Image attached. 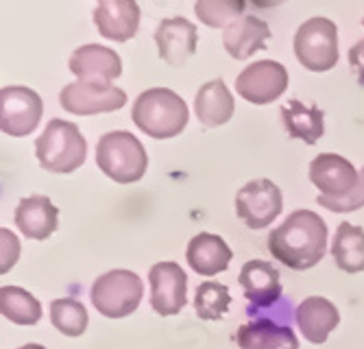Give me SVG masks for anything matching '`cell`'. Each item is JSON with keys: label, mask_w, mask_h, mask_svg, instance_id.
<instances>
[{"label": "cell", "mask_w": 364, "mask_h": 349, "mask_svg": "<svg viewBox=\"0 0 364 349\" xmlns=\"http://www.w3.org/2000/svg\"><path fill=\"white\" fill-rule=\"evenodd\" d=\"M269 251L273 258L292 271H308L316 267L327 251L325 220L310 212H292L269 236Z\"/></svg>", "instance_id": "1"}, {"label": "cell", "mask_w": 364, "mask_h": 349, "mask_svg": "<svg viewBox=\"0 0 364 349\" xmlns=\"http://www.w3.org/2000/svg\"><path fill=\"white\" fill-rule=\"evenodd\" d=\"M131 118L142 134L155 140H166L186 129L190 112L177 92L168 87H151L136 99Z\"/></svg>", "instance_id": "2"}, {"label": "cell", "mask_w": 364, "mask_h": 349, "mask_svg": "<svg viewBox=\"0 0 364 349\" xmlns=\"http://www.w3.org/2000/svg\"><path fill=\"white\" fill-rule=\"evenodd\" d=\"M87 144L75 122L53 118L36 142L40 166L48 173L68 175L83 166Z\"/></svg>", "instance_id": "3"}, {"label": "cell", "mask_w": 364, "mask_h": 349, "mask_svg": "<svg viewBox=\"0 0 364 349\" xmlns=\"http://www.w3.org/2000/svg\"><path fill=\"white\" fill-rule=\"evenodd\" d=\"M96 164L116 183H136L149 168V155L134 134L109 131L96 144Z\"/></svg>", "instance_id": "4"}, {"label": "cell", "mask_w": 364, "mask_h": 349, "mask_svg": "<svg viewBox=\"0 0 364 349\" xmlns=\"http://www.w3.org/2000/svg\"><path fill=\"white\" fill-rule=\"evenodd\" d=\"M144 295L142 279L127 269L109 271L92 284V304L107 319H124L136 312Z\"/></svg>", "instance_id": "5"}, {"label": "cell", "mask_w": 364, "mask_h": 349, "mask_svg": "<svg viewBox=\"0 0 364 349\" xmlns=\"http://www.w3.org/2000/svg\"><path fill=\"white\" fill-rule=\"evenodd\" d=\"M294 55L310 73H327L338 63V28L323 16L306 20L294 36Z\"/></svg>", "instance_id": "6"}, {"label": "cell", "mask_w": 364, "mask_h": 349, "mask_svg": "<svg viewBox=\"0 0 364 349\" xmlns=\"http://www.w3.org/2000/svg\"><path fill=\"white\" fill-rule=\"evenodd\" d=\"M42 97L31 87L7 85L0 90V129L7 136L24 138L38 129L42 120Z\"/></svg>", "instance_id": "7"}, {"label": "cell", "mask_w": 364, "mask_h": 349, "mask_svg": "<svg viewBox=\"0 0 364 349\" xmlns=\"http://www.w3.org/2000/svg\"><path fill=\"white\" fill-rule=\"evenodd\" d=\"M59 103L70 114L94 116V114H107V112L122 109L127 105V94L114 83L75 81L61 90Z\"/></svg>", "instance_id": "8"}, {"label": "cell", "mask_w": 364, "mask_h": 349, "mask_svg": "<svg viewBox=\"0 0 364 349\" xmlns=\"http://www.w3.org/2000/svg\"><path fill=\"white\" fill-rule=\"evenodd\" d=\"M282 190L271 179H253L236 195V212L249 230H264L282 214Z\"/></svg>", "instance_id": "9"}, {"label": "cell", "mask_w": 364, "mask_h": 349, "mask_svg": "<svg viewBox=\"0 0 364 349\" xmlns=\"http://www.w3.org/2000/svg\"><path fill=\"white\" fill-rule=\"evenodd\" d=\"M288 87V70L279 61L262 59L247 66L236 79V92L253 105L277 101Z\"/></svg>", "instance_id": "10"}, {"label": "cell", "mask_w": 364, "mask_h": 349, "mask_svg": "<svg viewBox=\"0 0 364 349\" xmlns=\"http://www.w3.org/2000/svg\"><path fill=\"white\" fill-rule=\"evenodd\" d=\"M151 306L161 316L179 314L186 306L188 277L177 262H157L149 271Z\"/></svg>", "instance_id": "11"}, {"label": "cell", "mask_w": 364, "mask_h": 349, "mask_svg": "<svg viewBox=\"0 0 364 349\" xmlns=\"http://www.w3.org/2000/svg\"><path fill=\"white\" fill-rule=\"evenodd\" d=\"M310 181L323 197L341 199L351 195L360 183V173L353 164L336 153H321L310 164Z\"/></svg>", "instance_id": "12"}, {"label": "cell", "mask_w": 364, "mask_h": 349, "mask_svg": "<svg viewBox=\"0 0 364 349\" xmlns=\"http://www.w3.org/2000/svg\"><path fill=\"white\" fill-rule=\"evenodd\" d=\"M155 42L161 61H166L173 68H181L196 50L198 31L186 18H168L159 22L155 31Z\"/></svg>", "instance_id": "13"}, {"label": "cell", "mask_w": 364, "mask_h": 349, "mask_svg": "<svg viewBox=\"0 0 364 349\" xmlns=\"http://www.w3.org/2000/svg\"><path fill=\"white\" fill-rule=\"evenodd\" d=\"M98 33L114 42L136 38L140 26V7L136 0H98L94 9Z\"/></svg>", "instance_id": "14"}, {"label": "cell", "mask_w": 364, "mask_h": 349, "mask_svg": "<svg viewBox=\"0 0 364 349\" xmlns=\"http://www.w3.org/2000/svg\"><path fill=\"white\" fill-rule=\"evenodd\" d=\"M238 281L253 308H273L282 301L279 271L267 260H249L242 267Z\"/></svg>", "instance_id": "15"}, {"label": "cell", "mask_w": 364, "mask_h": 349, "mask_svg": "<svg viewBox=\"0 0 364 349\" xmlns=\"http://www.w3.org/2000/svg\"><path fill=\"white\" fill-rule=\"evenodd\" d=\"M70 73L79 77V81L92 83H112L122 75V61L118 53L107 46L85 44L77 48L70 57Z\"/></svg>", "instance_id": "16"}, {"label": "cell", "mask_w": 364, "mask_h": 349, "mask_svg": "<svg viewBox=\"0 0 364 349\" xmlns=\"http://www.w3.org/2000/svg\"><path fill=\"white\" fill-rule=\"evenodd\" d=\"M269 40H271V26L255 16H242L227 24L223 31L225 50L238 61L249 59L257 50H264Z\"/></svg>", "instance_id": "17"}, {"label": "cell", "mask_w": 364, "mask_h": 349, "mask_svg": "<svg viewBox=\"0 0 364 349\" xmlns=\"http://www.w3.org/2000/svg\"><path fill=\"white\" fill-rule=\"evenodd\" d=\"M294 321L299 326L306 340L323 345L341 323L338 308L325 297H308L294 312Z\"/></svg>", "instance_id": "18"}, {"label": "cell", "mask_w": 364, "mask_h": 349, "mask_svg": "<svg viewBox=\"0 0 364 349\" xmlns=\"http://www.w3.org/2000/svg\"><path fill=\"white\" fill-rule=\"evenodd\" d=\"M238 349H299L290 326L275 323L267 316H257L255 321H249L238 328L236 332Z\"/></svg>", "instance_id": "19"}, {"label": "cell", "mask_w": 364, "mask_h": 349, "mask_svg": "<svg viewBox=\"0 0 364 349\" xmlns=\"http://www.w3.org/2000/svg\"><path fill=\"white\" fill-rule=\"evenodd\" d=\"M231 258H234V251L229 249V245L216 236V234H196L190 242H188V251H186V260L192 267L194 273L212 277L216 273L227 271Z\"/></svg>", "instance_id": "20"}, {"label": "cell", "mask_w": 364, "mask_h": 349, "mask_svg": "<svg viewBox=\"0 0 364 349\" xmlns=\"http://www.w3.org/2000/svg\"><path fill=\"white\" fill-rule=\"evenodd\" d=\"M59 223V210L50 203L48 197H26L16 208L18 230L33 240H46Z\"/></svg>", "instance_id": "21"}, {"label": "cell", "mask_w": 364, "mask_h": 349, "mask_svg": "<svg viewBox=\"0 0 364 349\" xmlns=\"http://www.w3.org/2000/svg\"><path fill=\"white\" fill-rule=\"evenodd\" d=\"M234 109H236L234 97H231V92L227 90L223 79H214L201 85V90L196 92L194 112L198 122L208 127V129L229 122L231 116H234Z\"/></svg>", "instance_id": "22"}, {"label": "cell", "mask_w": 364, "mask_h": 349, "mask_svg": "<svg viewBox=\"0 0 364 349\" xmlns=\"http://www.w3.org/2000/svg\"><path fill=\"white\" fill-rule=\"evenodd\" d=\"M282 120L290 138L304 140L306 144H316L325 134V114L316 105H306L301 101H288L282 107Z\"/></svg>", "instance_id": "23"}, {"label": "cell", "mask_w": 364, "mask_h": 349, "mask_svg": "<svg viewBox=\"0 0 364 349\" xmlns=\"http://www.w3.org/2000/svg\"><path fill=\"white\" fill-rule=\"evenodd\" d=\"M336 267L345 273L364 271V230L351 223H341L332 242Z\"/></svg>", "instance_id": "24"}, {"label": "cell", "mask_w": 364, "mask_h": 349, "mask_svg": "<svg viewBox=\"0 0 364 349\" xmlns=\"http://www.w3.org/2000/svg\"><path fill=\"white\" fill-rule=\"evenodd\" d=\"M0 312L16 326H36L42 319V306L20 286L0 289Z\"/></svg>", "instance_id": "25"}, {"label": "cell", "mask_w": 364, "mask_h": 349, "mask_svg": "<svg viewBox=\"0 0 364 349\" xmlns=\"http://www.w3.org/2000/svg\"><path fill=\"white\" fill-rule=\"evenodd\" d=\"M231 306V295L225 284L205 281L196 289L194 295V310L205 321H220Z\"/></svg>", "instance_id": "26"}, {"label": "cell", "mask_w": 364, "mask_h": 349, "mask_svg": "<svg viewBox=\"0 0 364 349\" xmlns=\"http://www.w3.org/2000/svg\"><path fill=\"white\" fill-rule=\"evenodd\" d=\"M50 321L63 336H81L87 328V310L75 299H55L50 304Z\"/></svg>", "instance_id": "27"}, {"label": "cell", "mask_w": 364, "mask_h": 349, "mask_svg": "<svg viewBox=\"0 0 364 349\" xmlns=\"http://www.w3.org/2000/svg\"><path fill=\"white\" fill-rule=\"evenodd\" d=\"M247 0H196L194 14L205 26H227L245 11Z\"/></svg>", "instance_id": "28"}, {"label": "cell", "mask_w": 364, "mask_h": 349, "mask_svg": "<svg viewBox=\"0 0 364 349\" xmlns=\"http://www.w3.org/2000/svg\"><path fill=\"white\" fill-rule=\"evenodd\" d=\"M316 201H318V205L332 210V212H341V214L364 208V168L360 171V183H358V188L353 190L351 195L341 197V199H332V197H323L321 195Z\"/></svg>", "instance_id": "29"}, {"label": "cell", "mask_w": 364, "mask_h": 349, "mask_svg": "<svg viewBox=\"0 0 364 349\" xmlns=\"http://www.w3.org/2000/svg\"><path fill=\"white\" fill-rule=\"evenodd\" d=\"M0 242H3V245H0V247H3V251H0V271L7 273V271L14 269V264H16V260L20 256V242L5 227L0 230Z\"/></svg>", "instance_id": "30"}, {"label": "cell", "mask_w": 364, "mask_h": 349, "mask_svg": "<svg viewBox=\"0 0 364 349\" xmlns=\"http://www.w3.org/2000/svg\"><path fill=\"white\" fill-rule=\"evenodd\" d=\"M349 63L355 68V73L360 75V79L364 81V40H360L358 44L351 46V50H349Z\"/></svg>", "instance_id": "31"}, {"label": "cell", "mask_w": 364, "mask_h": 349, "mask_svg": "<svg viewBox=\"0 0 364 349\" xmlns=\"http://www.w3.org/2000/svg\"><path fill=\"white\" fill-rule=\"evenodd\" d=\"M249 3L257 9H275V7L284 5L286 0H249Z\"/></svg>", "instance_id": "32"}, {"label": "cell", "mask_w": 364, "mask_h": 349, "mask_svg": "<svg viewBox=\"0 0 364 349\" xmlns=\"http://www.w3.org/2000/svg\"><path fill=\"white\" fill-rule=\"evenodd\" d=\"M18 349H46L44 345H38V343H28V345H22Z\"/></svg>", "instance_id": "33"}, {"label": "cell", "mask_w": 364, "mask_h": 349, "mask_svg": "<svg viewBox=\"0 0 364 349\" xmlns=\"http://www.w3.org/2000/svg\"><path fill=\"white\" fill-rule=\"evenodd\" d=\"M362 24H364V22H362Z\"/></svg>", "instance_id": "34"}]
</instances>
